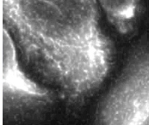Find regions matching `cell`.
Masks as SVG:
<instances>
[{"mask_svg":"<svg viewBox=\"0 0 149 125\" xmlns=\"http://www.w3.org/2000/svg\"><path fill=\"white\" fill-rule=\"evenodd\" d=\"M3 22L29 58L41 59L73 103L104 80L113 50L96 0H2Z\"/></svg>","mask_w":149,"mask_h":125,"instance_id":"obj_1","label":"cell"},{"mask_svg":"<svg viewBox=\"0 0 149 125\" xmlns=\"http://www.w3.org/2000/svg\"><path fill=\"white\" fill-rule=\"evenodd\" d=\"M109 22L122 33L131 27L137 8L138 0H100Z\"/></svg>","mask_w":149,"mask_h":125,"instance_id":"obj_3","label":"cell"},{"mask_svg":"<svg viewBox=\"0 0 149 125\" xmlns=\"http://www.w3.org/2000/svg\"><path fill=\"white\" fill-rule=\"evenodd\" d=\"M100 125H149V52L139 57L105 98Z\"/></svg>","mask_w":149,"mask_h":125,"instance_id":"obj_2","label":"cell"}]
</instances>
